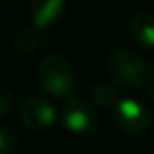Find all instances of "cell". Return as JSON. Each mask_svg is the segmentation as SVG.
<instances>
[{
    "mask_svg": "<svg viewBox=\"0 0 154 154\" xmlns=\"http://www.w3.org/2000/svg\"><path fill=\"white\" fill-rule=\"evenodd\" d=\"M38 80L54 96H67L74 85V71L62 54H45L36 67Z\"/></svg>",
    "mask_w": 154,
    "mask_h": 154,
    "instance_id": "obj_2",
    "label": "cell"
},
{
    "mask_svg": "<svg viewBox=\"0 0 154 154\" xmlns=\"http://www.w3.org/2000/svg\"><path fill=\"white\" fill-rule=\"evenodd\" d=\"M13 93L8 87H0V116H4L9 112V109L13 107Z\"/></svg>",
    "mask_w": 154,
    "mask_h": 154,
    "instance_id": "obj_11",
    "label": "cell"
},
{
    "mask_svg": "<svg viewBox=\"0 0 154 154\" xmlns=\"http://www.w3.org/2000/svg\"><path fill=\"white\" fill-rule=\"evenodd\" d=\"M149 154H154V150H152V152H149Z\"/></svg>",
    "mask_w": 154,
    "mask_h": 154,
    "instance_id": "obj_13",
    "label": "cell"
},
{
    "mask_svg": "<svg viewBox=\"0 0 154 154\" xmlns=\"http://www.w3.org/2000/svg\"><path fill=\"white\" fill-rule=\"evenodd\" d=\"M18 147L20 136L8 127H0V154H17Z\"/></svg>",
    "mask_w": 154,
    "mask_h": 154,
    "instance_id": "obj_10",
    "label": "cell"
},
{
    "mask_svg": "<svg viewBox=\"0 0 154 154\" xmlns=\"http://www.w3.org/2000/svg\"><path fill=\"white\" fill-rule=\"evenodd\" d=\"M105 72L122 89H138L143 84H154V63L129 49L111 51L105 58Z\"/></svg>",
    "mask_w": 154,
    "mask_h": 154,
    "instance_id": "obj_1",
    "label": "cell"
},
{
    "mask_svg": "<svg viewBox=\"0 0 154 154\" xmlns=\"http://www.w3.org/2000/svg\"><path fill=\"white\" fill-rule=\"evenodd\" d=\"M22 122L26 127L33 129V131H40L49 127L54 120H56V109L49 100L44 98H29L20 111Z\"/></svg>",
    "mask_w": 154,
    "mask_h": 154,
    "instance_id": "obj_5",
    "label": "cell"
},
{
    "mask_svg": "<svg viewBox=\"0 0 154 154\" xmlns=\"http://www.w3.org/2000/svg\"><path fill=\"white\" fill-rule=\"evenodd\" d=\"M131 38L145 47H154V13L149 9L136 11L129 20Z\"/></svg>",
    "mask_w": 154,
    "mask_h": 154,
    "instance_id": "obj_7",
    "label": "cell"
},
{
    "mask_svg": "<svg viewBox=\"0 0 154 154\" xmlns=\"http://www.w3.org/2000/svg\"><path fill=\"white\" fill-rule=\"evenodd\" d=\"M149 94H150V98H152V100H154V84H152V85H150V89H149Z\"/></svg>",
    "mask_w": 154,
    "mask_h": 154,
    "instance_id": "obj_12",
    "label": "cell"
},
{
    "mask_svg": "<svg viewBox=\"0 0 154 154\" xmlns=\"http://www.w3.org/2000/svg\"><path fill=\"white\" fill-rule=\"evenodd\" d=\"M91 98H93V102H96L102 107H116V103H118L116 91L109 84H96L91 91Z\"/></svg>",
    "mask_w": 154,
    "mask_h": 154,
    "instance_id": "obj_9",
    "label": "cell"
},
{
    "mask_svg": "<svg viewBox=\"0 0 154 154\" xmlns=\"http://www.w3.org/2000/svg\"><path fill=\"white\" fill-rule=\"evenodd\" d=\"M63 123L74 134H85V132H91V131L96 129L98 114L85 102L69 100L67 107H65V112H63Z\"/></svg>",
    "mask_w": 154,
    "mask_h": 154,
    "instance_id": "obj_4",
    "label": "cell"
},
{
    "mask_svg": "<svg viewBox=\"0 0 154 154\" xmlns=\"http://www.w3.org/2000/svg\"><path fill=\"white\" fill-rule=\"evenodd\" d=\"M65 2L63 0H38L29 6L31 13V26L40 29H47L53 26L63 13Z\"/></svg>",
    "mask_w": 154,
    "mask_h": 154,
    "instance_id": "obj_6",
    "label": "cell"
},
{
    "mask_svg": "<svg viewBox=\"0 0 154 154\" xmlns=\"http://www.w3.org/2000/svg\"><path fill=\"white\" fill-rule=\"evenodd\" d=\"M38 44H40V31L33 26L18 29V33L15 35V49L22 56L33 54L38 49Z\"/></svg>",
    "mask_w": 154,
    "mask_h": 154,
    "instance_id": "obj_8",
    "label": "cell"
},
{
    "mask_svg": "<svg viewBox=\"0 0 154 154\" xmlns=\"http://www.w3.org/2000/svg\"><path fill=\"white\" fill-rule=\"evenodd\" d=\"M114 112H116L118 125L123 131L132 132V134H140V132L147 131V127L150 123V116H149L147 107L132 98L120 100L114 107Z\"/></svg>",
    "mask_w": 154,
    "mask_h": 154,
    "instance_id": "obj_3",
    "label": "cell"
}]
</instances>
